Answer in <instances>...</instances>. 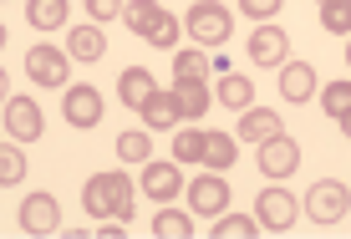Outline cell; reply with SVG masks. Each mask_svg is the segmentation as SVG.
<instances>
[{
	"label": "cell",
	"mask_w": 351,
	"mask_h": 239,
	"mask_svg": "<svg viewBox=\"0 0 351 239\" xmlns=\"http://www.w3.org/2000/svg\"><path fill=\"white\" fill-rule=\"evenodd\" d=\"M184 31H189V41H199V51H214V46L229 41V31H234V16H229L219 0H193L189 16H184Z\"/></svg>",
	"instance_id": "1"
},
{
	"label": "cell",
	"mask_w": 351,
	"mask_h": 239,
	"mask_svg": "<svg viewBox=\"0 0 351 239\" xmlns=\"http://www.w3.org/2000/svg\"><path fill=\"white\" fill-rule=\"evenodd\" d=\"M255 219H260V229H275V234H285L290 224L300 219V199L290 194L285 184H270L265 194L255 199Z\"/></svg>",
	"instance_id": "2"
},
{
	"label": "cell",
	"mask_w": 351,
	"mask_h": 239,
	"mask_svg": "<svg viewBox=\"0 0 351 239\" xmlns=\"http://www.w3.org/2000/svg\"><path fill=\"white\" fill-rule=\"evenodd\" d=\"M300 204H306V214H311L316 224H341V219H346V204H351V188L341 184V178H321V184L311 188Z\"/></svg>",
	"instance_id": "3"
},
{
	"label": "cell",
	"mask_w": 351,
	"mask_h": 239,
	"mask_svg": "<svg viewBox=\"0 0 351 239\" xmlns=\"http://www.w3.org/2000/svg\"><path fill=\"white\" fill-rule=\"evenodd\" d=\"M295 168H300V142H295V138H285V127L260 142V173H265V178L285 184V178L295 173Z\"/></svg>",
	"instance_id": "4"
},
{
	"label": "cell",
	"mask_w": 351,
	"mask_h": 239,
	"mask_svg": "<svg viewBox=\"0 0 351 239\" xmlns=\"http://www.w3.org/2000/svg\"><path fill=\"white\" fill-rule=\"evenodd\" d=\"M26 77H31V81H41V87H66V77H71V56H66V51H56L51 41H41V46H31V51H26Z\"/></svg>",
	"instance_id": "5"
},
{
	"label": "cell",
	"mask_w": 351,
	"mask_h": 239,
	"mask_svg": "<svg viewBox=\"0 0 351 239\" xmlns=\"http://www.w3.org/2000/svg\"><path fill=\"white\" fill-rule=\"evenodd\" d=\"M5 133L16 142H41L46 133V112L36 97H5Z\"/></svg>",
	"instance_id": "6"
},
{
	"label": "cell",
	"mask_w": 351,
	"mask_h": 239,
	"mask_svg": "<svg viewBox=\"0 0 351 239\" xmlns=\"http://www.w3.org/2000/svg\"><path fill=\"white\" fill-rule=\"evenodd\" d=\"M229 209V184L219 173H199L189 184V214L193 219H214V214H224Z\"/></svg>",
	"instance_id": "7"
},
{
	"label": "cell",
	"mask_w": 351,
	"mask_h": 239,
	"mask_svg": "<svg viewBox=\"0 0 351 239\" xmlns=\"http://www.w3.org/2000/svg\"><path fill=\"white\" fill-rule=\"evenodd\" d=\"M62 117H66L71 127H77V133H92V127L102 123V92L87 87V81H82V87H66V97H62Z\"/></svg>",
	"instance_id": "8"
},
{
	"label": "cell",
	"mask_w": 351,
	"mask_h": 239,
	"mask_svg": "<svg viewBox=\"0 0 351 239\" xmlns=\"http://www.w3.org/2000/svg\"><path fill=\"white\" fill-rule=\"evenodd\" d=\"M21 229H26V234H56V229H62V204H56L46 188L26 194V199H21Z\"/></svg>",
	"instance_id": "9"
},
{
	"label": "cell",
	"mask_w": 351,
	"mask_h": 239,
	"mask_svg": "<svg viewBox=\"0 0 351 239\" xmlns=\"http://www.w3.org/2000/svg\"><path fill=\"white\" fill-rule=\"evenodd\" d=\"M250 62H255V66H280V62H290V36L280 26H270V21H260V31L250 36Z\"/></svg>",
	"instance_id": "10"
},
{
	"label": "cell",
	"mask_w": 351,
	"mask_h": 239,
	"mask_svg": "<svg viewBox=\"0 0 351 239\" xmlns=\"http://www.w3.org/2000/svg\"><path fill=\"white\" fill-rule=\"evenodd\" d=\"M178 188H184V173H178V163H143V194L153 199V204H173Z\"/></svg>",
	"instance_id": "11"
},
{
	"label": "cell",
	"mask_w": 351,
	"mask_h": 239,
	"mask_svg": "<svg viewBox=\"0 0 351 239\" xmlns=\"http://www.w3.org/2000/svg\"><path fill=\"white\" fill-rule=\"evenodd\" d=\"M280 97L285 102H311L316 97V66L311 62H280Z\"/></svg>",
	"instance_id": "12"
},
{
	"label": "cell",
	"mask_w": 351,
	"mask_h": 239,
	"mask_svg": "<svg viewBox=\"0 0 351 239\" xmlns=\"http://www.w3.org/2000/svg\"><path fill=\"white\" fill-rule=\"evenodd\" d=\"M66 56H71V62H82V66L102 62V56H107V36L97 31V26H71V36H66Z\"/></svg>",
	"instance_id": "13"
},
{
	"label": "cell",
	"mask_w": 351,
	"mask_h": 239,
	"mask_svg": "<svg viewBox=\"0 0 351 239\" xmlns=\"http://www.w3.org/2000/svg\"><path fill=\"white\" fill-rule=\"evenodd\" d=\"M209 87L204 81H173V107L184 123H204V112H209Z\"/></svg>",
	"instance_id": "14"
},
{
	"label": "cell",
	"mask_w": 351,
	"mask_h": 239,
	"mask_svg": "<svg viewBox=\"0 0 351 239\" xmlns=\"http://www.w3.org/2000/svg\"><path fill=\"white\" fill-rule=\"evenodd\" d=\"M66 16H71V0H26L31 31H62Z\"/></svg>",
	"instance_id": "15"
},
{
	"label": "cell",
	"mask_w": 351,
	"mask_h": 239,
	"mask_svg": "<svg viewBox=\"0 0 351 239\" xmlns=\"http://www.w3.org/2000/svg\"><path fill=\"white\" fill-rule=\"evenodd\" d=\"M270 133H280V112H270V107H245L239 112V138L245 142H265Z\"/></svg>",
	"instance_id": "16"
},
{
	"label": "cell",
	"mask_w": 351,
	"mask_h": 239,
	"mask_svg": "<svg viewBox=\"0 0 351 239\" xmlns=\"http://www.w3.org/2000/svg\"><path fill=\"white\" fill-rule=\"evenodd\" d=\"M138 112H143V123H148V127H178V123H184L178 107H173V92H163V87H153L148 102H143Z\"/></svg>",
	"instance_id": "17"
},
{
	"label": "cell",
	"mask_w": 351,
	"mask_h": 239,
	"mask_svg": "<svg viewBox=\"0 0 351 239\" xmlns=\"http://www.w3.org/2000/svg\"><path fill=\"white\" fill-rule=\"evenodd\" d=\"M153 87H158V81H153L148 66H128L123 77H117V97H123V107H143Z\"/></svg>",
	"instance_id": "18"
},
{
	"label": "cell",
	"mask_w": 351,
	"mask_h": 239,
	"mask_svg": "<svg viewBox=\"0 0 351 239\" xmlns=\"http://www.w3.org/2000/svg\"><path fill=\"white\" fill-rule=\"evenodd\" d=\"M163 16H168V10L158 5V0H128V5H123V26L138 31V36H148Z\"/></svg>",
	"instance_id": "19"
},
{
	"label": "cell",
	"mask_w": 351,
	"mask_h": 239,
	"mask_svg": "<svg viewBox=\"0 0 351 239\" xmlns=\"http://www.w3.org/2000/svg\"><path fill=\"white\" fill-rule=\"evenodd\" d=\"M234 158H239V148H234V138L229 133H204V163H209L214 173H224V168H234Z\"/></svg>",
	"instance_id": "20"
},
{
	"label": "cell",
	"mask_w": 351,
	"mask_h": 239,
	"mask_svg": "<svg viewBox=\"0 0 351 239\" xmlns=\"http://www.w3.org/2000/svg\"><path fill=\"white\" fill-rule=\"evenodd\" d=\"M219 102L229 107V112H245V107H255V81H245L239 71H224V81H219Z\"/></svg>",
	"instance_id": "21"
},
{
	"label": "cell",
	"mask_w": 351,
	"mask_h": 239,
	"mask_svg": "<svg viewBox=\"0 0 351 239\" xmlns=\"http://www.w3.org/2000/svg\"><path fill=\"white\" fill-rule=\"evenodd\" d=\"M82 209L87 214H112V173H92L87 178V188H82Z\"/></svg>",
	"instance_id": "22"
},
{
	"label": "cell",
	"mask_w": 351,
	"mask_h": 239,
	"mask_svg": "<svg viewBox=\"0 0 351 239\" xmlns=\"http://www.w3.org/2000/svg\"><path fill=\"white\" fill-rule=\"evenodd\" d=\"M153 234H158V239H193V214L158 209V214H153Z\"/></svg>",
	"instance_id": "23"
},
{
	"label": "cell",
	"mask_w": 351,
	"mask_h": 239,
	"mask_svg": "<svg viewBox=\"0 0 351 239\" xmlns=\"http://www.w3.org/2000/svg\"><path fill=\"white\" fill-rule=\"evenodd\" d=\"M326 117L331 123H341V133L351 127V81H326Z\"/></svg>",
	"instance_id": "24"
},
{
	"label": "cell",
	"mask_w": 351,
	"mask_h": 239,
	"mask_svg": "<svg viewBox=\"0 0 351 239\" xmlns=\"http://www.w3.org/2000/svg\"><path fill=\"white\" fill-rule=\"evenodd\" d=\"M209 77V51H173V81H204Z\"/></svg>",
	"instance_id": "25"
},
{
	"label": "cell",
	"mask_w": 351,
	"mask_h": 239,
	"mask_svg": "<svg viewBox=\"0 0 351 239\" xmlns=\"http://www.w3.org/2000/svg\"><path fill=\"white\" fill-rule=\"evenodd\" d=\"M260 229L255 214H214V239H250Z\"/></svg>",
	"instance_id": "26"
},
{
	"label": "cell",
	"mask_w": 351,
	"mask_h": 239,
	"mask_svg": "<svg viewBox=\"0 0 351 239\" xmlns=\"http://www.w3.org/2000/svg\"><path fill=\"white\" fill-rule=\"evenodd\" d=\"M173 163H204V127H178L173 133Z\"/></svg>",
	"instance_id": "27"
},
{
	"label": "cell",
	"mask_w": 351,
	"mask_h": 239,
	"mask_svg": "<svg viewBox=\"0 0 351 239\" xmlns=\"http://www.w3.org/2000/svg\"><path fill=\"white\" fill-rule=\"evenodd\" d=\"M321 26L331 36H351V0H321Z\"/></svg>",
	"instance_id": "28"
},
{
	"label": "cell",
	"mask_w": 351,
	"mask_h": 239,
	"mask_svg": "<svg viewBox=\"0 0 351 239\" xmlns=\"http://www.w3.org/2000/svg\"><path fill=\"white\" fill-rule=\"evenodd\" d=\"M26 184V153L21 148H0V188Z\"/></svg>",
	"instance_id": "29"
},
{
	"label": "cell",
	"mask_w": 351,
	"mask_h": 239,
	"mask_svg": "<svg viewBox=\"0 0 351 239\" xmlns=\"http://www.w3.org/2000/svg\"><path fill=\"white\" fill-rule=\"evenodd\" d=\"M117 158L123 163H148L153 158V138L148 133H123L117 138Z\"/></svg>",
	"instance_id": "30"
},
{
	"label": "cell",
	"mask_w": 351,
	"mask_h": 239,
	"mask_svg": "<svg viewBox=\"0 0 351 239\" xmlns=\"http://www.w3.org/2000/svg\"><path fill=\"white\" fill-rule=\"evenodd\" d=\"M112 219H132V184H128V173H112Z\"/></svg>",
	"instance_id": "31"
},
{
	"label": "cell",
	"mask_w": 351,
	"mask_h": 239,
	"mask_svg": "<svg viewBox=\"0 0 351 239\" xmlns=\"http://www.w3.org/2000/svg\"><path fill=\"white\" fill-rule=\"evenodd\" d=\"M143 41H148V46H158V51H173V46H178V21H173V16H163L158 26L143 36Z\"/></svg>",
	"instance_id": "32"
},
{
	"label": "cell",
	"mask_w": 351,
	"mask_h": 239,
	"mask_svg": "<svg viewBox=\"0 0 351 239\" xmlns=\"http://www.w3.org/2000/svg\"><path fill=\"white\" fill-rule=\"evenodd\" d=\"M280 5H285V0H239V10H245L250 21H275Z\"/></svg>",
	"instance_id": "33"
},
{
	"label": "cell",
	"mask_w": 351,
	"mask_h": 239,
	"mask_svg": "<svg viewBox=\"0 0 351 239\" xmlns=\"http://www.w3.org/2000/svg\"><path fill=\"white\" fill-rule=\"evenodd\" d=\"M87 16L92 21H117L123 16V0H87Z\"/></svg>",
	"instance_id": "34"
},
{
	"label": "cell",
	"mask_w": 351,
	"mask_h": 239,
	"mask_svg": "<svg viewBox=\"0 0 351 239\" xmlns=\"http://www.w3.org/2000/svg\"><path fill=\"white\" fill-rule=\"evenodd\" d=\"M97 234H102V239H123V219H112V224H97Z\"/></svg>",
	"instance_id": "35"
},
{
	"label": "cell",
	"mask_w": 351,
	"mask_h": 239,
	"mask_svg": "<svg viewBox=\"0 0 351 239\" xmlns=\"http://www.w3.org/2000/svg\"><path fill=\"white\" fill-rule=\"evenodd\" d=\"M10 97V77H5V66H0V102Z\"/></svg>",
	"instance_id": "36"
},
{
	"label": "cell",
	"mask_w": 351,
	"mask_h": 239,
	"mask_svg": "<svg viewBox=\"0 0 351 239\" xmlns=\"http://www.w3.org/2000/svg\"><path fill=\"white\" fill-rule=\"evenodd\" d=\"M0 46H5V26H0Z\"/></svg>",
	"instance_id": "37"
}]
</instances>
